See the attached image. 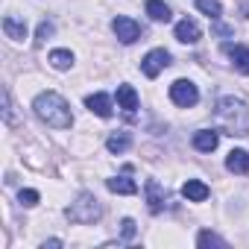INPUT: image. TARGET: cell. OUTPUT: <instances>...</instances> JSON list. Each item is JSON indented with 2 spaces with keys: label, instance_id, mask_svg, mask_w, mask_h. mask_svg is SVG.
<instances>
[{
  "label": "cell",
  "instance_id": "obj_19",
  "mask_svg": "<svg viewBox=\"0 0 249 249\" xmlns=\"http://www.w3.org/2000/svg\"><path fill=\"white\" fill-rule=\"evenodd\" d=\"M50 65H53L56 71H68V68L73 65V53H71V50H53V53H50Z\"/></svg>",
  "mask_w": 249,
  "mask_h": 249
},
{
  "label": "cell",
  "instance_id": "obj_10",
  "mask_svg": "<svg viewBox=\"0 0 249 249\" xmlns=\"http://www.w3.org/2000/svg\"><path fill=\"white\" fill-rule=\"evenodd\" d=\"M164 199H167L164 188H161L156 179H147V205H150V211H153V214H159V211L164 208Z\"/></svg>",
  "mask_w": 249,
  "mask_h": 249
},
{
  "label": "cell",
  "instance_id": "obj_12",
  "mask_svg": "<svg viewBox=\"0 0 249 249\" xmlns=\"http://www.w3.org/2000/svg\"><path fill=\"white\" fill-rule=\"evenodd\" d=\"M217 144H220V135H217L214 129H199V132L194 135V147H196L199 153H214Z\"/></svg>",
  "mask_w": 249,
  "mask_h": 249
},
{
  "label": "cell",
  "instance_id": "obj_3",
  "mask_svg": "<svg viewBox=\"0 0 249 249\" xmlns=\"http://www.w3.org/2000/svg\"><path fill=\"white\" fill-rule=\"evenodd\" d=\"M100 214H103V208H100V202H97L94 194H79L76 202H73L71 208H65V217H68L71 223H82V226L100 220Z\"/></svg>",
  "mask_w": 249,
  "mask_h": 249
},
{
  "label": "cell",
  "instance_id": "obj_20",
  "mask_svg": "<svg viewBox=\"0 0 249 249\" xmlns=\"http://www.w3.org/2000/svg\"><path fill=\"white\" fill-rule=\"evenodd\" d=\"M196 9H199L202 15L214 18V21H217V18H220V12H223V9H220V0H196Z\"/></svg>",
  "mask_w": 249,
  "mask_h": 249
},
{
  "label": "cell",
  "instance_id": "obj_23",
  "mask_svg": "<svg viewBox=\"0 0 249 249\" xmlns=\"http://www.w3.org/2000/svg\"><path fill=\"white\" fill-rule=\"evenodd\" d=\"M120 231H123V237H126V240H129V237H135V220H129V217H126V220L120 223Z\"/></svg>",
  "mask_w": 249,
  "mask_h": 249
},
{
  "label": "cell",
  "instance_id": "obj_18",
  "mask_svg": "<svg viewBox=\"0 0 249 249\" xmlns=\"http://www.w3.org/2000/svg\"><path fill=\"white\" fill-rule=\"evenodd\" d=\"M106 147H108V153H126L132 147V135L129 132H114V135H108Z\"/></svg>",
  "mask_w": 249,
  "mask_h": 249
},
{
  "label": "cell",
  "instance_id": "obj_6",
  "mask_svg": "<svg viewBox=\"0 0 249 249\" xmlns=\"http://www.w3.org/2000/svg\"><path fill=\"white\" fill-rule=\"evenodd\" d=\"M111 30H114V36H117L123 44H132V41L141 38V27H138L132 18H114V21H111Z\"/></svg>",
  "mask_w": 249,
  "mask_h": 249
},
{
  "label": "cell",
  "instance_id": "obj_16",
  "mask_svg": "<svg viewBox=\"0 0 249 249\" xmlns=\"http://www.w3.org/2000/svg\"><path fill=\"white\" fill-rule=\"evenodd\" d=\"M3 33H6L12 41H24V38H27V24L18 21V18H12V15H6V18H3Z\"/></svg>",
  "mask_w": 249,
  "mask_h": 249
},
{
  "label": "cell",
  "instance_id": "obj_25",
  "mask_svg": "<svg viewBox=\"0 0 249 249\" xmlns=\"http://www.w3.org/2000/svg\"><path fill=\"white\" fill-rule=\"evenodd\" d=\"M3 117H6V123H12V97H9V91H3Z\"/></svg>",
  "mask_w": 249,
  "mask_h": 249
},
{
  "label": "cell",
  "instance_id": "obj_1",
  "mask_svg": "<svg viewBox=\"0 0 249 249\" xmlns=\"http://www.w3.org/2000/svg\"><path fill=\"white\" fill-rule=\"evenodd\" d=\"M33 108H36V114L47 123V126H53V129H71V126H73L71 106H68V100L59 97L56 91H44V94H38L36 103H33Z\"/></svg>",
  "mask_w": 249,
  "mask_h": 249
},
{
  "label": "cell",
  "instance_id": "obj_7",
  "mask_svg": "<svg viewBox=\"0 0 249 249\" xmlns=\"http://www.w3.org/2000/svg\"><path fill=\"white\" fill-rule=\"evenodd\" d=\"M199 36H202V30H199V24H196L194 18H182V21L176 24V38H179L182 44H196Z\"/></svg>",
  "mask_w": 249,
  "mask_h": 249
},
{
  "label": "cell",
  "instance_id": "obj_21",
  "mask_svg": "<svg viewBox=\"0 0 249 249\" xmlns=\"http://www.w3.org/2000/svg\"><path fill=\"white\" fill-rule=\"evenodd\" d=\"M196 243H199V246H226V240H223L220 234H214V231H199Z\"/></svg>",
  "mask_w": 249,
  "mask_h": 249
},
{
  "label": "cell",
  "instance_id": "obj_2",
  "mask_svg": "<svg viewBox=\"0 0 249 249\" xmlns=\"http://www.w3.org/2000/svg\"><path fill=\"white\" fill-rule=\"evenodd\" d=\"M217 123L229 135H249V106L237 97H220L217 100Z\"/></svg>",
  "mask_w": 249,
  "mask_h": 249
},
{
  "label": "cell",
  "instance_id": "obj_14",
  "mask_svg": "<svg viewBox=\"0 0 249 249\" xmlns=\"http://www.w3.org/2000/svg\"><path fill=\"white\" fill-rule=\"evenodd\" d=\"M117 106L123 111H135L138 108V94L132 85H117Z\"/></svg>",
  "mask_w": 249,
  "mask_h": 249
},
{
  "label": "cell",
  "instance_id": "obj_22",
  "mask_svg": "<svg viewBox=\"0 0 249 249\" xmlns=\"http://www.w3.org/2000/svg\"><path fill=\"white\" fill-rule=\"evenodd\" d=\"M18 199H21V205H27V208H33V205H38V191H33V188H24Z\"/></svg>",
  "mask_w": 249,
  "mask_h": 249
},
{
  "label": "cell",
  "instance_id": "obj_9",
  "mask_svg": "<svg viewBox=\"0 0 249 249\" xmlns=\"http://www.w3.org/2000/svg\"><path fill=\"white\" fill-rule=\"evenodd\" d=\"M182 196H185L188 202H205V199H208V185L199 182V179H188V182L182 185Z\"/></svg>",
  "mask_w": 249,
  "mask_h": 249
},
{
  "label": "cell",
  "instance_id": "obj_24",
  "mask_svg": "<svg viewBox=\"0 0 249 249\" xmlns=\"http://www.w3.org/2000/svg\"><path fill=\"white\" fill-rule=\"evenodd\" d=\"M50 36H53V24H50V21H44V24L38 27V44H41V41H47Z\"/></svg>",
  "mask_w": 249,
  "mask_h": 249
},
{
  "label": "cell",
  "instance_id": "obj_17",
  "mask_svg": "<svg viewBox=\"0 0 249 249\" xmlns=\"http://www.w3.org/2000/svg\"><path fill=\"white\" fill-rule=\"evenodd\" d=\"M147 15L153 18V21H159V24H167L170 21V6L167 3H161V0H147Z\"/></svg>",
  "mask_w": 249,
  "mask_h": 249
},
{
  "label": "cell",
  "instance_id": "obj_15",
  "mask_svg": "<svg viewBox=\"0 0 249 249\" xmlns=\"http://www.w3.org/2000/svg\"><path fill=\"white\" fill-rule=\"evenodd\" d=\"M226 167L231 173H249V153L246 150H231L226 159Z\"/></svg>",
  "mask_w": 249,
  "mask_h": 249
},
{
  "label": "cell",
  "instance_id": "obj_5",
  "mask_svg": "<svg viewBox=\"0 0 249 249\" xmlns=\"http://www.w3.org/2000/svg\"><path fill=\"white\" fill-rule=\"evenodd\" d=\"M167 65H170V53H167V50H150V53L144 56V62H141V71H144L150 79H156Z\"/></svg>",
  "mask_w": 249,
  "mask_h": 249
},
{
  "label": "cell",
  "instance_id": "obj_8",
  "mask_svg": "<svg viewBox=\"0 0 249 249\" xmlns=\"http://www.w3.org/2000/svg\"><path fill=\"white\" fill-rule=\"evenodd\" d=\"M223 50L231 56V65H234V71H240V73H249V47H243V44H223Z\"/></svg>",
  "mask_w": 249,
  "mask_h": 249
},
{
  "label": "cell",
  "instance_id": "obj_11",
  "mask_svg": "<svg viewBox=\"0 0 249 249\" xmlns=\"http://www.w3.org/2000/svg\"><path fill=\"white\" fill-rule=\"evenodd\" d=\"M85 106H88L97 117H111V97H108V94H103V91L91 94V97L85 100Z\"/></svg>",
  "mask_w": 249,
  "mask_h": 249
},
{
  "label": "cell",
  "instance_id": "obj_13",
  "mask_svg": "<svg viewBox=\"0 0 249 249\" xmlns=\"http://www.w3.org/2000/svg\"><path fill=\"white\" fill-rule=\"evenodd\" d=\"M126 173H129V170H126ZM126 173H123V176H114V179H106V188H108L111 194H126V196H129V194H138V185H135Z\"/></svg>",
  "mask_w": 249,
  "mask_h": 249
},
{
  "label": "cell",
  "instance_id": "obj_4",
  "mask_svg": "<svg viewBox=\"0 0 249 249\" xmlns=\"http://www.w3.org/2000/svg\"><path fill=\"white\" fill-rule=\"evenodd\" d=\"M170 100H173L176 106H182V108H191V106H196L199 91H196V85H194L191 79H176V82L170 85Z\"/></svg>",
  "mask_w": 249,
  "mask_h": 249
}]
</instances>
